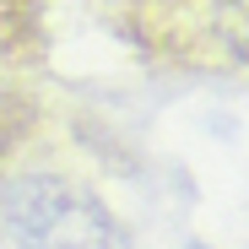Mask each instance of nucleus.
<instances>
[{
  "mask_svg": "<svg viewBox=\"0 0 249 249\" xmlns=\"http://www.w3.org/2000/svg\"><path fill=\"white\" fill-rule=\"evenodd\" d=\"M0 233L17 249H130L119 217L65 174H22L0 184Z\"/></svg>",
  "mask_w": 249,
  "mask_h": 249,
  "instance_id": "1",
  "label": "nucleus"
},
{
  "mask_svg": "<svg viewBox=\"0 0 249 249\" xmlns=\"http://www.w3.org/2000/svg\"><path fill=\"white\" fill-rule=\"evenodd\" d=\"M0 146H6V114H0Z\"/></svg>",
  "mask_w": 249,
  "mask_h": 249,
  "instance_id": "2",
  "label": "nucleus"
}]
</instances>
